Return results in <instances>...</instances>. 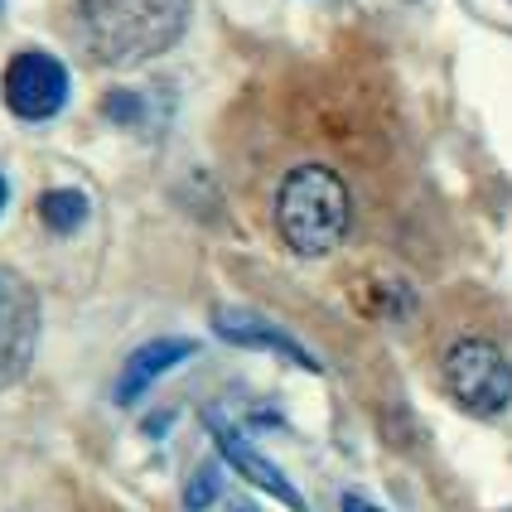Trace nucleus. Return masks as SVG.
Instances as JSON below:
<instances>
[{
  "instance_id": "f257e3e1",
  "label": "nucleus",
  "mask_w": 512,
  "mask_h": 512,
  "mask_svg": "<svg viewBox=\"0 0 512 512\" xmlns=\"http://www.w3.org/2000/svg\"><path fill=\"white\" fill-rule=\"evenodd\" d=\"M189 0H73V29L97 63H141L184 34Z\"/></svg>"
},
{
  "instance_id": "f03ea898",
  "label": "nucleus",
  "mask_w": 512,
  "mask_h": 512,
  "mask_svg": "<svg viewBox=\"0 0 512 512\" xmlns=\"http://www.w3.org/2000/svg\"><path fill=\"white\" fill-rule=\"evenodd\" d=\"M276 228L300 256L334 252L348 232V189L334 170L324 165H300L285 174L276 194Z\"/></svg>"
},
{
  "instance_id": "7ed1b4c3",
  "label": "nucleus",
  "mask_w": 512,
  "mask_h": 512,
  "mask_svg": "<svg viewBox=\"0 0 512 512\" xmlns=\"http://www.w3.org/2000/svg\"><path fill=\"white\" fill-rule=\"evenodd\" d=\"M445 382L474 416H498L512 401V363L488 339H459L445 353Z\"/></svg>"
},
{
  "instance_id": "20e7f679",
  "label": "nucleus",
  "mask_w": 512,
  "mask_h": 512,
  "mask_svg": "<svg viewBox=\"0 0 512 512\" xmlns=\"http://www.w3.org/2000/svg\"><path fill=\"white\" fill-rule=\"evenodd\" d=\"M39 343V300L25 276L0 266V387L20 382Z\"/></svg>"
},
{
  "instance_id": "39448f33",
  "label": "nucleus",
  "mask_w": 512,
  "mask_h": 512,
  "mask_svg": "<svg viewBox=\"0 0 512 512\" xmlns=\"http://www.w3.org/2000/svg\"><path fill=\"white\" fill-rule=\"evenodd\" d=\"M5 102L25 121H49L68 102V73L54 54H20L5 68Z\"/></svg>"
},
{
  "instance_id": "423d86ee",
  "label": "nucleus",
  "mask_w": 512,
  "mask_h": 512,
  "mask_svg": "<svg viewBox=\"0 0 512 512\" xmlns=\"http://www.w3.org/2000/svg\"><path fill=\"white\" fill-rule=\"evenodd\" d=\"M208 426H213V435H218V450H223V459H228V464L242 474V479H247V484H256L261 493H271V498H281L285 508L305 512V498L295 493V484H290V479H285V474L266 455H256L252 445H247V440H242V435H237L223 416H208Z\"/></svg>"
},
{
  "instance_id": "0eeeda50",
  "label": "nucleus",
  "mask_w": 512,
  "mask_h": 512,
  "mask_svg": "<svg viewBox=\"0 0 512 512\" xmlns=\"http://www.w3.org/2000/svg\"><path fill=\"white\" fill-rule=\"evenodd\" d=\"M213 329L223 334L228 343H242V348H261V353H281V358H290L295 368H319L310 353L300 348V343L290 339L285 329H276V324H266L261 314L252 310H218L213 314Z\"/></svg>"
},
{
  "instance_id": "6e6552de",
  "label": "nucleus",
  "mask_w": 512,
  "mask_h": 512,
  "mask_svg": "<svg viewBox=\"0 0 512 512\" xmlns=\"http://www.w3.org/2000/svg\"><path fill=\"white\" fill-rule=\"evenodd\" d=\"M184 358H194V343L189 339H155V343H145V348H136V353L126 358V368H121L116 401H136L155 377H165L170 368H179Z\"/></svg>"
},
{
  "instance_id": "1a4fd4ad",
  "label": "nucleus",
  "mask_w": 512,
  "mask_h": 512,
  "mask_svg": "<svg viewBox=\"0 0 512 512\" xmlns=\"http://www.w3.org/2000/svg\"><path fill=\"white\" fill-rule=\"evenodd\" d=\"M39 218L54 232H73L87 218V199L78 189H54V194H44V203H39Z\"/></svg>"
},
{
  "instance_id": "9d476101",
  "label": "nucleus",
  "mask_w": 512,
  "mask_h": 512,
  "mask_svg": "<svg viewBox=\"0 0 512 512\" xmlns=\"http://www.w3.org/2000/svg\"><path fill=\"white\" fill-rule=\"evenodd\" d=\"M213 498H218V479H213V474H199V484H189V498H184V503H189V512H203Z\"/></svg>"
},
{
  "instance_id": "9b49d317",
  "label": "nucleus",
  "mask_w": 512,
  "mask_h": 512,
  "mask_svg": "<svg viewBox=\"0 0 512 512\" xmlns=\"http://www.w3.org/2000/svg\"><path fill=\"white\" fill-rule=\"evenodd\" d=\"M343 512H382V508H372L368 498H358V493H343Z\"/></svg>"
},
{
  "instance_id": "f8f14e48",
  "label": "nucleus",
  "mask_w": 512,
  "mask_h": 512,
  "mask_svg": "<svg viewBox=\"0 0 512 512\" xmlns=\"http://www.w3.org/2000/svg\"><path fill=\"white\" fill-rule=\"evenodd\" d=\"M0 208H5V179H0Z\"/></svg>"
},
{
  "instance_id": "ddd939ff",
  "label": "nucleus",
  "mask_w": 512,
  "mask_h": 512,
  "mask_svg": "<svg viewBox=\"0 0 512 512\" xmlns=\"http://www.w3.org/2000/svg\"><path fill=\"white\" fill-rule=\"evenodd\" d=\"M237 512H252V508H237Z\"/></svg>"
}]
</instances>
